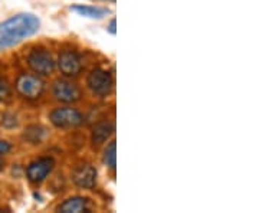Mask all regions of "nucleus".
Here are the masks:
<instances>
[{"mask_svg": "<svg viewBox=\"0 0 259 213\" xmlns=\"http://www.w3.org/2000/svg\"><path fill=\"white\" fill-rule=\"evenodd\" d=\"M40 28V20L32 13H19L0 23V49L15 47L26 37L33 36Z\"/></svg>", "mask_w": 259, "mask_h": 213, "instance_id": "nucleus-1", "label": "nucleus"}, {"mask_svg": "<svg viewBox=\"0 0 259 213\" xmlns=\"http://www.w3.org/2000/svg\"><path fill=\"white\" fill-rule=\"evenodd\" d=\"M16 91L25 100H37L45 91V82L39 75L22 74L16 81Z\"/></svg>", "mask_w": 259, "mask_h": 213, "instance_id": "nucleus-2", "label": "nucleus"}, {"mask_svg": "<svg viewBox=\"0 0 259 213\" xmlns=\"http://www.w3.org/2000/svg\"><path fill=\"white\" fill-rule=\"evenodd\" d=\"M87 85L94 95L105 98L114 90V79H112L111 74L108 71L101 69V68H95L88 75Z\"/></svg>", "mask_w": 259, "mask_h": 213, "instance_id": "nucleus-3", "label": "nucleus"}, {"mask_svg": "<svg viewBox=\"0 0 259 213\" xmlns=\"http://www.w3.org/2000/svg\"><path fill=\"white\" fill-rule=\"evenodd\" d=\"M49 120L56 129H75L83 122V115L72 107H59L49 114Z\"/></svg>", "mask_w": 259, "mask_h": 213, "instance_id": "nucleus-4", "label": "nucleus"}, {"mask_svg": "<svg viewBox=\"0 0 259 213\" xmlns=\"http://www.w3.org/2000/svg\"><path fill=\"white\" fill-rule=\"evenodd\" d=\"M26 61H28L29 68L37 75L47 76V75L54 74V71H55V59L52 58V55L47 49H40V48L32 49L29 52Z\"/></svg>", "mask_w": 259, "mask_h": 213, "instance_id": "nucleus-5", "label": "nucleus"}, {"mask_svg": "<svg viewBox=\"0 0 259 213\" xmlns=\"http://www.w3.org/2000/svg\"><path fill=\"white\" fill-rule=\"evenodd\" d=\"M52 94L58 101L64 104H74L79 101L82 97V91L78 83L72 82L71 79H56L52 87Z\"/></svg>", "mask_w": 259, "mask_h": 213, "instance_id": "nucleus-6", "label": "nucleus"}, {"mask_svg": "<svg viewBox=\"0 0 259 213\" xmlns=\"http://www.w3.org/2000/svg\"><path fill=\"white\" fill-rule=\"evenodd\" d=\"M55 167V160L51 157L37 158L32 161L26 168V176L32 183H40L47 179Z\"/></svg>", "mask_w": 259, "mask_h": 213, "instance_id": "nucleus-7", "label": "nucleus"}, {"mask_svg": "<svg viewBox=\"0 0 259 213\" xmlns=\"http://www.w3.org/2000/svg\"><path fill=\"white\" fill-rule=\"evenodd\" d=\"M58 68L65 76H76L82 71L81 56L74 51H64L58 59Z\"/></svg>", "mask_w": 259, "mask_h": 213, "instance_id": "nucleus-8", "label": "nucleus"}, {"mask_svg": "<svg viewBox=\"0 0 259 213\" xmlns=\"http://www.w3.org/2000/svg\"><path fill=\"white\" fill-rule=\"evenodd\" d=\"M72 182L75 186L91 190L97 185V170L91 164H81L72 172Z\"/></svg>", "mask_w": 259, "mask_h": 213, "instance_id": "nucleus-9", "label": "nucleus"}, {"mask_svg": "<svg viewBox=\"0 0 259 213\" xmlns=\"http://www.w3.org/2000/svg\"><path fill=\"white\" fill-rule=\"evenodd\" d=\"M58 210L62 213L90 212V200L82 196H74V197L66 199L64 203L58 207Z\"/></svg>", "mask_w": 259, "mask_h": 213, "instance_id": "nucleus-10", "label": "nucleus"}, {"mask_svg": "<svg viewBox=\"0 0 259 213\" xmlns=\"http://www.w3.org/2000/svg\"><path fill=\"white\" fill-rule=\"evenodd\" d=\"M112 134H114V124L112 122H110V121L98 122L93 129L91 141H93L94 146H101L102 143H105Z\"/></svg>", "mask_w": 259, "mask_h": 213, "instance_id": "nucleus-11", "label": "nucleus"}, {"mask_svg": "<svg viewBox=\"0 0 259 213\" xmlns=\"http://www.w3.org/2000/svg\"><path fill=\"white\" fill-rule=\"evenodd\" d=\"M71 9L79 13L81 16L91 19H101L102 16L107 15V10L101 9V8H94V6H83V5H74Z\"/></svg>", "mask_w": 259, "mask_h": 213, "instance_id": "nucleus-12", "label": "nucleus"}, {"mask_svg": "<svg viewBox=\"0 0 259 213\" xmlns=\"http://www.w3.org/2000/svg\"><path fill=\"white\" fill-rule=\"evenodd\" d=\"M47 136V131L45 129L39 127V125H32V127H28L25 133H23V139L32 143V144H39L42 140L45 139Z\"/></svg>", "mask_w": 259, "mask_h": 213, "instance_id": "nucleus-13", "label": "nucleus"}, {"mask_svg": "<svg viewBox=\"0 0 259 213\" xmlns=\"http://www.w3.org/2000/svg\"><path fill=\"white\" fill-rule=\"evenodd\" d=\"M115 154H117L115 153V141H111L104 150V157H102L104 164L111 170H115V166H117V156Z\"/></svg>", "mask_w": 259, "mask_h": 213, "instance_id": "nucleus-14", "label": "nucleus"}, {"mask_svg": "<svg viewBox=\"0 0 259 213\" xmlns=\"http://www.w3.org/2000/svg\"><path fill=\"white\" fill-rule=\"evenodd\" d=\"M10 97H12V91H10L9 83L0 78V101H6Z\"/></svg>", "mask_w": 259, "mask_h": 213, "instance_id": "nucleus-15", "label": "nucleus"}, {"mask_svg": "<svg viewBox=\"0 0 259 213\" xmlns=\"http://www.w3.org/2000/svg\"><path fill=\"white\" fill-rule=\"evenodd\" d=\"M10 150H12V146H10L8 141H5V140H0V156H5V154H8Z\"/></svg>", "mask_w": 259, "mask_h": 213, "instance_id": "nucleus-16", "label": "nucleus"}, {"mask_svg": "<svg viewBox=\"0 0 259 213\" xmlns=\"http://www.w3.org/2000/svg\"><path fill=\"white\" fill-rule=\"evenodd\" d=\"M108 30H110V33H111V35H115V33H117V30H115V19H112L111 22H110V25H108Z\"/></svg>", "mask_w": 259, "mask_h": 213, "instance_id": "nucleus-17", "label": "nucleus"}, {"mask_svg": "<svg viewBox=\"0 0 259 213\" xmlns=\"http://www.w3.org/2000/svg\"><path fill=\"white\" fill-rule=\"evenodd\" d=\"M2 168H3V161L0 160V170H2Z\"/></svg>", "mask_w": 259, "mask_h": 213, "instance_id": "nucleus-18", "label": "nucleus"}, {"mask_svg": "<svg viewBox=\"0 0 259 213\" xmlns=\"http://www.w3.org/2000/svg\"><path fill=\"white\" fill-rule=\"evenodd\" d=\"M107 2H114V0H107Z\"/></svg>", "mask_w": 259, "mask_h": 213, "instance_id": "nucleus-19", "label": "nucleus"}]
</instances>
